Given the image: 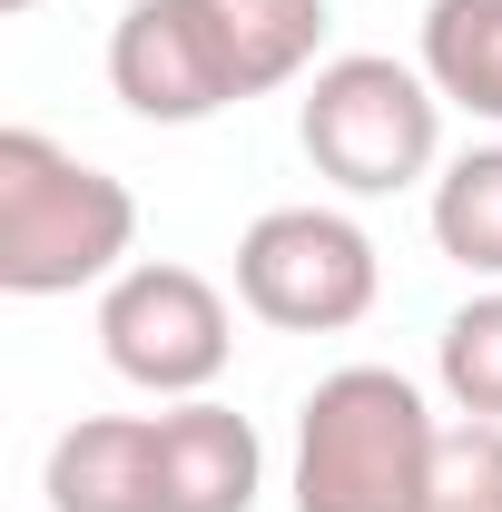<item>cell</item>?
<instances>
[{"mask_svg": "<svg viewBox=\"0 0 502 512\" xmlns=\"http://www.w3.org/2000/svg\"><path fill=\"white\" fill-rule=\"evenodd\" d=\"M443 424L394 365H335L296 404V512H434Z\"/></svg>", "mask_w": 502, "mask_h": 512, "instance_id": "6da1fadb", "label": "cell"}, {"mask_svg": "<svg viewBox=\"0 0 502 512\" xmlns=\"http://www.w3.org/2000/svg\"><path fill=\"white\" fill-rule=\"evenodd\" d=\"M207 30H217V60L237 79V99H266V89H296L325 69V30L335 10L325 0H197Z\"/></svg>", "mask_w": 502, "mask_h": 512, "instance_id": "9c48e42d", "label": "cell"}, {"mask_svg": "<svg viewBox=\"0 0 502 512\" xmlns=\"http://www.w3.org/2000/svg\"><path fill=\"white\" fill-rule=\"evenodd\" d=\"M434 375L453 394V414H473V424H502V286L483 296H463L434 335Z\"/></svg>", "mask_w": 502, "mask_h": 512, "instance_id": "7c38bea8", "label": "cell"}, {"mask_svg": "<svg viewBox=\"0 0 502 512\" xmlns=\"http://www.w3.org/2000/svg\"><path fill=\"white\" fill-rule=\"evenodd\" d=\"M424 79L502 128V0H424Z\"/></svg>", "mask_w": 502, "mask_h": 512, "instance_id": "30bf717a", "label": "cell"}, {"mask_svg": "<svg viewBox=\"0 0 502 512\" xmlns=\"http://www.w3.org/2000/svg\"><path fill=\"white\" fill-rule=\"evenodd\" d=\"M384 296V256L345 207H266L237 237V306L276 335H345Z\"/></svg>", "mask_w": 502, "mask_h": 512, "instance_id": "277c9868", "label": "cell"}, {"mask_svg": "<svg viewBox=\"0 0 502 512\" xmlns=\"http://www.w3.org/2000/svg\"><path fill=\"white\" fill-rule=\"evenodd\" d=\"M138 197L50 128H0V296H79L128 276Z\"/></svg>", "mask_w": 502, "mask_h": 512, "instance_id": "7a4b0ae2", "label": "cell"}, {"mask_svg": "<svg viewBox=\"0 0 502 512\" xmlns=\"http://www.w3.org/2000/svg\"><path fill=\"white\" fill-rule=\"evenodd\" d=\"M0 10H10V20H20V10H40V0H0Z\"/></svg>", "mask_w": 502, "mask_h": 512, "instance_id": "5bb4252c", "label": "cell"}, {"mask_svg": "<svg viewBox=\"0 0 502 512\" xmlns=\"http://www.w3.org/2000/svg\"><path fill=\"white\" fill-rule=\"evenodd\" d=\"M296 138H306L315 178H335L345 197H394L414 178H434L443 158V89L424 60H384V50H345L306 79L296 99Z\"/></svg>", "mask_w": 502, "mask_h": 512, "instance_id": "3957f363", "label": "cell"}, {"mask_svg": "<svg viewBox=\"0 0 502 512\" xmlns=\"http://www.w3.org/2000/svg\"><path fill=\"white\" fill-rule=\"evenodd\" d=\"M40 493L50 512H158V414H79Z\"/></svg>", "mask_w": 502, "mask_h": 512, "instance_id": "ba28073f", "label": "cell"}, {"mask_svg": "<svg viewBox=\"0 0 502 512\" xmlns=\"http://www.w3.org/2000/svg\"><path fill=\"white\" fill-rule=\"evenodd\" d=\"M109 89L148 128H197L217 109H237V79L217 60V30L197 0H128L109 30Z\"/></svg>", "mask_w": 502, "mask_h": 512, "instance_id": "8992f818", "label": "cell"}, {"mask_svg": "<svg viewBox=\"0 0 502 512\" xmlns=\"http://www.w3.org/2000/svg\"><path fill=\"white\" fill-rule=\"evenodd\" d=\"M266 493V444L237 404L188 394L158 414V512H256Z\"/></svg>", "mask_w": 502, "mask_h": 512, "instance_id": "52a82bcc", "label": "cell"}, {"mask_svg": "<svg viewBox=\"0 0 502 512\" xmlns=\"http://www.w3.org/2000/svg\"><path fill=\"white\" fill-rule=\"evenodd\" d=\"M434 247L463 276L502 286V148H463L434 178Z\"/></svg>", "mask_w": 502, "mask_h": 512, "instance_id": "8fae6325", "label": "cell"}, {"mask_svg": "<svg viewBox=\"0 0 502 512\" xmlns=\"http://www.w3.org/2000/svg\"><path fill=\"white\" fill-rule=\"evenodd\" d=\"M99 355H109V375H119V384L188 404V394H207V384L227 375V355H237V316H227V296H217L197 266L148 256V266L109 276V296H99Z\"/></svg>", "mask_w": 502, "mask_h": 512, "instance_id": "5b68a950", "label": "cell"}, {"mask_svg": "<svg viewBox=\"0 0 502 512\" xmlns=\"http://www.w3.org/2000/svg\"><path fill=\"white\" fill-rule=\"evenodd\" d=\"M434 512H502V424H443L434 463Z\"/></svg>", "mask_w": 502, "mask_h": 512, "instance_id": "4fadbf2b", "label": "cell"}]
</instances>
